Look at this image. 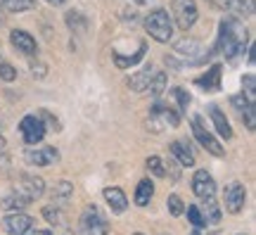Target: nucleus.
I'll return each mask as SVG.
<instances>
[{"label":"nucleus","mask_w":256,"mask_h":235,"mask_svg":"<svg viewBox=\"0 0 256 235\" xmlns=\"http://www.w3.org/2000/svg\"><path fill=\"white\" fill-rule=\"evenodd\" d=\"M249 43V31L244 29L242 22H238L235 17H226L218 24V48L220 53L226 55V60H238L240 55L244 53V48Z\"/></svg>","instance_id":"f257e3e1"},{"label":"nucleus","mask_w":256,"mask_h":235,"mask_svg":"<svg viewBox=\"0 0 256 235\" xmlns=\"http://www.w3.org/2000/svg\"><path fill=\"white\" fill-rule=\"evenodd\" d=\"M145 31L156 43H168L174 38V19L168 17L166 10L156 8L145 17Z\"/></svg>","instance_id":"f03ea898"},{"label":"nucleus","mask_w":256,"mask_h":235,"mask_svg":"<svg viewBox=\"0 0 256 235\" xmlns=\"http://www.w3.org/2000/svg\"><path fill=\"white\" fill-rule=\"evenodd\" d=\"M171 12L180 31H190L194 27V22L200 17V10L194 0H171Z\"/></svg>","instance_id":"7ed1b4c3"},{"label":"nucleus","mask_w":256,"mask_h":235,"mask_svg":"<svg viewBox=\"0 0 256 235\" xmlns=\"http://www.w3.org/2000/svg\"><path fill=\"white\" fill-rule=\"evenodd\" d=\"M192 133H194V138H197V143L206 150V152H211L214 157H223L226 154V150H223V145L216 140V138L211 136L209 131H206V126L202 124V117L200 114H194L192 117Z\"/></svg>","instance_id":"20e7f679"},{"label":"nucleus","mask_w":256,"mask_h":235,"mask_svg":"<svg viewBox=\"0 0 256 235\" xmlns=\"http://www.w3.org/2000/svg\"><path fill=\"white\" fill-rule=\"evenodd\" d=\"M19 133H22V138H24V143L31 145V147H36V145L46 138V124H43L38 117L28 114V117L22 119V124H19Z\"/></svg>","instance_id":"39448f33"},{"label":"nucleus","mask_w":256,"mask_h":235,"mask_svg":"<svg viewBox=\"0 0 256 235\" xmlns=\"http://www.w3.org/2000/svg\"><path fill=\"white\" fill-rule=\"evenodd\" d=\"M24 159L26 164H34V166H52V164L60 162V152L50 145H43V147H28L24 152Z\"/></svg>","instance_id":"423d86ee"},{"label":"nucleus","mask_w":256,"mask_h":235,"mask_svg":"<svg viewBox=\"0 0 256 235\" xmlns=\"http://www.w3.org/2000/svg\"><path fill=\"white\" fill-rule=\"evenodd\" d=\"M14 190L22 192L28 202H34V199H38L43 192H46V183H43V178H38V176L22 173V176H19V181H17V185H14Z\"/></svg>","instance_id":"0eeeda50"},{"label":"nucleus","mask_w":256,"mask_h":235,"mask_svg":"<svg viewBox=\"0 0 256 235\" xmlns=\"http://www.w3.org/2000/svg\"><path fill=\"white\" fill-rule=\"evenodd\" d=\"M223 202H226V211H228V214H240V211L244 209V202H247V190H244V185L238 181H232L228 188H226Z\"/></svg>","instance_id":"6e6552de"},{"label":"nucleus","mask_w":256,"mask_h":235,"mask_svg":"<svg viewBox=\"0 0 256 235\" xmlns=\"http://www.w3.org/2000/svg\"><path fill=\"white\" fill-rule=\"evenodd\" d=\"M0 226L8 235H26L31 228H34V218L28 216V214H8V216L0 221Z\"/></svg>","instance_id":"1a4fd4ad"},{"label":"nucleus","mask_w":256,"mask_h":235,"mask_svg":"<svg viewBox=\"0 0 256 235\" xmlns=\"http://www.w3.org/2000/svg\"><path fill=\"white\" fill-rule=\"evenodd\" d=\"M192 192L200 199H209L216 195V183L211 178V173L206 169H197L192 176Z\"/></svg>","instance_id":"9d476101"},{"label":"nucleus","mask_w":256,"mask_h":235,"mask_svg":"<svg viewBox=\"0 0 256 235\" xmlns=\"http://www.w3.org/2000/svg\"><path fill=\"white\" fill-rule=\"evenodd\" d=\"M214 8L223 10V12H232L240 17H252L254 15V0H206Z\"/></svg>","instance_id":"9b49d317"},{"label":"nucleus","mask_w":256,"mask_h":235,"mask_svg":"<svg viewBox=\"0 0 256 235\" xmlns=\"http://www.w3.org/2000/svg\"><path fill=\"white\" fill-rule=\"evenodd\" d=\"M10 43L17 48V50H22L24 55H36L38 53L36 38L31 36L28 31H24V29H12V31H10Z\"/></svg>","instance_id":"f8f14e48"},{"label":"nucleus","mask_w":256,"mask_h":235,"mask_svg":"<svg viewBox=\"0 0 256 235\" xmlns=\"http://www.w3.org/2000/svg\"><path fill=\"white\" fill-rule=\"evenodd\" d=\"M150 117L154 119V121L162 128H166V126H168V128H176L178 124H180V114H178V112H174L171 107L162 105V102H156L154 107H152V114H150Z\"/></svg>","instance_id":"ddd939ff"},{"label":"nucleus","mask_w":256,"mask_h":235,"mask_svg":"<svg viewBox=\"0 0 256 235\" xmlns=\"http://www.w3.org/2000/svg\"><path fill=\"white\" fill-rule=\"evenodd\" d=\"M152 76H154V67H152V64H147V67H142L140 72H136V74H130V76H128L126 86L133 93H145L147 86H150V81H152Z\"/></svg>","instance_id":"4468645a"},{"label":"nucleus","mask_w":256,"mask_h":235,"mask_svg":"<svg viewBox=\"0 0 256 235\" xmlns=\"http://www.w3.org/2000/svg\"><path fill=\"white\" fill-rule=\"evenodd\" d=\"M174 50H176V55L188 57V62L190 64H200V60H197V55L202 53L200 41H194V38H180V41H176Z\"/></svg>","instance_id":"2eb2a0df"},{"label":"nucleus","mask_w":256,"mask_h":235,"mask_svg":"<svg viewBox=\"0 0 256 235\" xmlns=\"http://www.w3.org/2000/svg\"><path fill=\"white\" fill-rule=\"evenodd\" d=\"M28 204H31V202H28L22 192H17L14 188L0 197V209H2V211H10V214H17V211H22V209L28 207Z\"/></svg>","instance_id":"dca6fc26"},{"label":"nucleus","mask_w":256,"mask_h":235,"mask_svg":"<svg viewBox=\"0 0 256 235\" xmlns=\"http://www.w3.org/2000/svg\"><path fill=\"white\" fill-rule=\"evenodd\" d=\"M102 195H104V202L110 204V209L114 214H124L128 209V197L121 188H104Z\"/></svg>","instance_id":"f3484780"},{"label":"nucleus","mask_w":256,"mask_h":235,"mask_svg":"<svg viewBox=\"0 0 256 235\" xmlns=\"http://www.w3.org/2000/svg\"><path fill=\"white\" fill-rule=\"evenodd\" d=\"M209 117H211V121H214V128H216V133H218L220 138H232V128H230V121H228V117L223 114L218 109V105H209Z\"/></svg>","instance_id":"a211bd4d"},{"label":"nucleus","mask_w":256,"mask_h":235,"mask_svg":"<svg viewBox=\"0 0 256 235\" xmlns=\"http://www.w3.org/2000/svg\"><path fill=\"white\" fill-rule=\"evenodd\" d=\"M171 154H174V159L180 164V166H188V169L194 166V152H192L183 140H174V143H171Z\"/></svg>","instance_id":"6ab92c4d"},{"label":"nucleus","mask_w":256,"mask_h":235,"mask_svg":"<svg viewBox=\"0 0 256 235\" xmlns=\"http://www.w3.org/2000/svg\"><path fill=\"white\" fill-rule=\"evenodd\" d=\"M197 86H202V91H218L220 88V64H211L206 74L197 79Z\"/></svg>","instance_id":"aec40b11"},{"label":"nucleus","mask_w":256,"mask_h":235,"mask_svg":"<svg viewBox=\"0 0 256 235\" xmlns=\"http://www.w3.org/2000/svg\"><path fill=\"white\" fill-rule=\"evenodd\" d=\"M74 197V183L69 181H57L55 188H52V195H50V204H57V207H62L64 202H69Z\"/></svg>","instance_id":"412c9836"},{"label":"nucleus","mask_w":256,"mask_h":235,"mask_svg":"<svg viewBox=\"0 0 256 235\" xmlns=\"http://www.w3.org/2000/svg\"><path fill=\"white\" fill-rule=\"evenodd\" d=\"M202 218H204V223H211V226H216V223H220V207L218 202L214 197L204 199V204H202Z\"/></svg>","instance_id":"4be33fe9"},{"label":"nucleus","mask_w":256,"mask_h":235,"mask_svg":"<svg viewBox=\"0 0 256 235\" xmlns=\"http://www.w3.org/2000/svg\"><path fill=\"white\" fill-rule=\"evenodd\" d=\"M152 195H154V183L150 181V178H142L136 188V204L138 207H147Z\"/></svg>","instance_id":"5701e85b"},{"label":"nucleus","mask_w":256,"mask_h":235,"mask_svg":"<svg viewBox=\"0 0 256 235\" xmlns=\"http://www.w3.org/2000/svg\"><path fill=\"white\" fill-rule=\"evenodd\" d=\"M40 214H43V218H46L50 226H62L64 223V211L57 204H46V207L40 209Z\"/></svg>","instance_id":"b1692460"},{"label":"nucleus","mask_w":256,"mask_h":235,"mask_svg":"<svg viewBox=\"0 0 256 235\" xmlns=\"http://www.w3.org/2000/svg\"><path fill=\"white\" fill-rule=\"evenodd\" d=\"M66 27L72 29V31H78V34H83L86 29H88V19L83 17V12H78V10H74V12H66Z\"/></svg>","instance_id":"393cba45"},{"label":"nucleus","mask_w":256,"mask_h":235,"mask_svg":"<svg viewBox=\"0 0 256 235\" xmlns=\"http://www.w3.org/2000/svg\"><path fill=\"white\" fill-rule=\"evenodd\" d=\"M98 223H104V216L98 207H86V211L81 214V228L88 226H98Z\"/></svg>","instance_id":"a878e982"},{"label":"nucleus","mask_w":256,"mask_h":235,"mask_svg":"<svg viewBox=\"0 0 256 235\" xmlns=\"http://www.w3.org/2000/svg\"><path fill=\"white\" fill-rule=\"evenodd\" d=\"M2 8L8 12H28L36 8V0H2Z\"/></svg>","instance_id":"bb28decb"},{"label":"nucleus","mask_w":256,"mask_h":235,"mask_svg":"<svg viewBox=\"0 0 256 235\" xmlns=\"http://www.w3.org/2000/svg\"><path fill=\"white\" fill-rule=\"evenodd\" d=\"M142 55H145V46L138 48L136 55H130V57H121V55L114 53V62H116V67H121V69H128V67H133V64H138L140 60H142Z\"/></svg>","instance_id":"cd10ccee"},{"label":"nucleus","mask_w":256,"mask_h":235,"mask_svg":"<svg viewBox=\"0 0 256 235\" xmlns=\"http://www.w3.org/2000/svg\"><path fill=\"white\" fill-rule=\"evenodd\" d=\"M147 91L152 93L154 98H159V95L166 91V74L164 72H154L152 81H150V86H147Z\"/></svg>","instance_id":"c85d7f7f"},{"label":"nucleus","mask_w":256,"mask_h":235,"mask_svg":"<svg viewBox=\"0 0 256 235\" xmlns=\"http://www.w3.org/2000/svg\"><path fill=\"white\" fill-rule=\"evenodd\" d=\"M147 171L152 173V176H156V178H164L166 171H164V162H162V157H156V154H152V157H147Z\"/></svg>","instance_id":"c756f323"},{"label":"nucleus","mask_w":256,"mask_h":235,"mask_svg":"<svg viewBox=\"0 0 256 235\" xmlns=\"http://www.w3.org/2000/svg\"><path fill=\"white\" fill-rule=\"evenodd\" d=\"M242 86H244V91H242V95H247V102L249 105H254L256 102V79H254V74H247L244 79H242Z\"/></svg>","instance_id":"7c9ffc66"},{"label":"nucleus","mask_w":256,"mask_h":235,"mask_svg":"<svg viewBox=\"0 0 256 235\" xmlns=\"http://www.w3.org/2000/svg\"><path fill=\"white\" fill-rule=\"evenodd\" d=\"M166 207L171 211V216H183L185 214V204H183V199H180V195H168Z\"/></svg>","instance_id":"2f4dec72"},{"label":"nucleus","mask_w":256,"mask_h":235,"mask_svg":"<svg viewBox=\"0 0 256 235\" xmlns=\"http://www.w3.org/2000/svg\"><path fill=\"white\" fill-rule=\"evenodd\" d=\"M188 218H190V223L194 228H204L206 223H204V218H202V211H200V207L197 204H190L188 207Z\"/></svg>","instance_id":"473e14b6"},{"label":"nucleus","mask_w":256,"mask_h":235,"mask_svg":"<svg viewBox=\"0 0 256 235\" xmlns=\"http://www.w3.org/2000/svg\"><path fill=\"white\" fill-rule=\"evenodd\" d=\"M240 117H242V121H244V126H247L249 131H254V128H256V107H254V105H249V107L244 109Z\"/></svg>","instance_id":"72a5a7b5"},{"label":"nucleus","mask_w":256,"mask_h":235,"mask_svg":"<svg viewBox=\"0 0 256 235\" xmlns=\"http://www.w3.org/2000/svg\"><path fill=\"white\" fill-rule=\"evenodd\" d=\"M0 79L8 81V83L14 81V79H17V69H14L10 62H0Z\"/></svg>","instance_id":"f704fd0d"},{"label":"nucleus","mask_w":256,"mask_h":235,"mask_svg":"<svg viewBox=\"0 0 256 235\" xmlns=\"http://www.w3.org/2000/svg\"><path fill=\"white\" fill-rule=\"evenodd\" d=\"M174 98H176V102H178V107L180 109H188V105H190V93L185 91V88H174Z\"/></svg>","instance_id":"c9c22d12"},{"label":"nucleus","mask_w":256,"mask_h":235,"mask_svg":"<svg viewBox=\"0 0 256 235\" xmlns=\"http://www.w3.org/2000/svg\"><path fill=\"white\" fill-rule=\"evenodd\" d=\"M110 233V223H98V226H88V228H81V235H107Z\"/></svg>","instance_id":"e433bc0d"},{"label":"nucleus","mask_w":256,"mask_h":235,"mask_svg":"<svg viewBox=\"0 0 256 235\" xmlns=\"http://www.w3.org/2000/svg\"><path fill=\"white\" fill-rule=\"evenodd\" d=\"M31 76H34V79H46L48 67L43 62H31Z\"/></svg>","instance_id":"4c0bfd02"},{"label":"nucleus","mask_w":256,"mask_h":235,"mask_svg":"<svg viewBox=\"0 0 256 235\" xmlns=\"http://www.w3.org/2000/svg\"><path fill=\"white\" fill-rule=\"evenodd\" d=\"M230 105L238 109V114H242V112L249 107V102L244 100V95H232V98H230Z\"/></svg>","instance_id":"58836bf2"},{"label":"nucleus","mask_w":256,"mask_h":235,"mask_svg":"<svg viewBox=\"0 0 256 235\" xmlns=\"http://www.w3.org/2000/svg\"><path fill=\"white\" fill-rule=\"evenodd\" d=\"M178 166H180V164L176 162V159H171L168 164H164V171L168 173V176H171L174 181H178V178H180V169H178Z\"/></svg>","instance_id":"ea45409f"},{"label":"nucleus","mask_w":256,"mask_h":235,"mask_svg":"<svg viewBox=\"0 0 256 235\" xmlns=\"http://www.w3.org/2000/svg\"><path fill=\"white\" fill-rule=\"evenodd\" d=\"M26 235H52L50 230H28Z\"/></svg>","instance_id":"a19ab883"},{"label":"nucleus","mask_w":256,"mask_h":235,"mask_svg":"<svg viewBox=\"0 0 256 235\" xmlns=\"http://www.w3.org/2000/svg\"><path fill=\"white\" fill-rule=\"evenodd\" d=\"M133 3H138V5H147V3H152V0H133Z\"/></svg>","instance_id":"79ce46f5"},{"label":"nucleus","mask_w":256,"mask_h":235,"mask_svg":"<svg viewBox=\"0 0 256 235\" xmlns=\"http://www.w3.org/2000/svg\"><path fill=\"white\" fill-rule=\"evenodd\" d=\"M48 3H50V5H62L64 0H48Z\"/></svg>","instance_id":"37998d69"},{"label":"nucleus","mask_w":256,"mask_h":235,"mask_svg":"<svg viewBox=\"0 0 256 235\" xmlns=\"http://www.w3.org/2000/svg\"><path fill=\"white\" fill-rule=\"evenodd\" d=\"M0 150H5V138L0 136Z\"/></svg>","instance_id":"c03bdc74"},{"label":"nucleus","mask_w":256,"mask_h":235,"mask_svg":"<svg viewBox=\"0 0 256 235\" xmlns=\"http://www.w3.org/2000/svg\"><path fill=\"white\" fill-rule=\"evenodd\" d=\"M190 235H202V233H200V230H192V233H190Z\"/></svg>","instance_id":"a18cd8bd"},{"label":"nucleus","mask_w":256,"mask_h":235,"mask_svg":"<svg viewBox=\"0 0 256 235\" xmlns=\"http://www.w3.org/2000/svg\"><path fill=\"white\" fill-rule=\"evenodd\" d=\"M0 24H2V15H0Z\"/></svg>","instance_id":"49530a36"},{"label":"nucleus","mask_w":256,"mask_h":235,"mask_svg":"<svg viewBox=\"0 0 256 235\" xmlns=\"http://www.w3.org/2000/svg\"><path fill=\"white\" fill-rule=\"evenodd\" d=\"M162 235H171V233H162Z\"/></svg>","instance_id":"de8ad7c7"},{"label":"nucleus","mask_w":256,"mask_h":235,"mask_svg":"<svg viewBox=\"0 0 256 235\" xmlns=\"http://www.w3.org/2000/svg\"><path fill=\"white\" fill-rule=\"evenodd\" d=\"M136 235H142V233H136Z\"/></svg>","instance_id":"09e8293b"},{"label":"nucleus","mask_w":256,"mask_h":235,"mask_svg":"<svg viewBox=\"0 0 256 235\" xmlns=\"http://www.w3.org/2000/svg\"><path fill=\"white\" fill-rule=\"evenodd\" d=\"M0 62H2V60H0Z\"/></svg>","instance_id":"8fccbe9b"},{"label":"nucleus","mask_w":256,"mask_h":235,"mask_svg":"<svg viewBox=\"0 0 256 235\" xmlns=\"http://www.w3.org/2000/svg\"><path fill=\"white\" fill-rule=\"evenodd\" d=\"M240 235H242V233H240Z\"/></svg>","instance_id":"3c124183"}]
</instances>
